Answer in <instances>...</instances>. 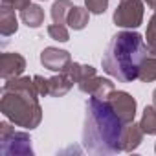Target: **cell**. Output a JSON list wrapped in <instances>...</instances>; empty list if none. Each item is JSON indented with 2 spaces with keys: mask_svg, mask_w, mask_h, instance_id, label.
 Segmentation results:
<instances>
[{
  "mask_svg": "<svg viewBox=\"0 0 156 156\" xmlns=\"http://www.w3.org/2000/svg\"><path fill=\"white\" fill-rule=\"evenodd\" d=\"M125 123L116 114L108 99L92 96L87 101L83 143L94 154H116L123 151Z\"/></svg>",
  "mask_w": 156,
  "mask_h": 156,
  "instance_id": "6da1fadb",
  "label": "cell"
},
{
  "mask_svg": "<svg viewBox=\"0 0 156 156\" xmlns=\"http://www.w3.org/2000/svg\"><path fill=\"white\" fill-rule=\"evenodd\" d=\"M149 55V48L143 37L136 31H119L108 42L101 64L103 70L121 83L138 79L140 68Z\"/></svg>",
  "mask_w": 156,
  "mask_h": 156,
  "instance_id": "7a4b0ae2",
  "label": "cell"
},
{
  "mask_svg": "<svg viewBox=\"0 0 156 156\" xmlns=\"http://www.w3.org/2000/svg\"><path fill=\"white\" fill-rule=\"evenodd\" d=\"M50 81V96H64L72 87H73V79L70 77V73L64 70V72H59V75L51 77Z\"/></svg>",
  "mask_w": 156,
  "mask_h": 156,
  "instance_id": "7c38bea8",
  "label": "cell"
},
{
  "mask_svg": "<svg viewBox=\"0 0 156 156\" xmlns=\"http://www.w3.org/2000/svg\"><path fill=\"white\" fill-rule=\"evenodd\" d=\"M143 20L141 0H121L114 11V22L119 28H138Z\"/></svg>",
  "mask_w": 156,
  "mask_h": 156,
  "instance_id": "5b68a950",
  "label": "cell"
},
{
  "mask_svg": "<svg viewBox=\"0 0 156 156\" xmlns=\"http://www.w3.org/2000/svg\"><path fill=\"white\" fill-rule=\"evenodd\" d=\"M20 19L28 28H39L44 22V9L37 4H30L26 9L20 11Z\"/></svg>",
  "mask_w": 156,
  "mask_h": 156,
  "instance_id": "4fadbf2b",
  "label": "cell"
},
{
  "mask_svg": "<svg viewBox=\"0 0 156 156\" xmlns=\"http://www.w3.org/2000/svg\"><path fill=\"white\" fill-rule=\"evenodd\" d=\"M26 68V59L20 53L15 51H8L0 55V75L2 79H13V77H19Z\"/></svg>",
  "mask_w": 156,
  "mask_h": 156,
  "instance_id": "9c48e42d",
  "label": "cell"
},
{
  "mask_svg": "<svg viewBox=\"0 0 156 156\" xmlns=\"http://www.w3.org/2000/svg\"><path fill=\"white\" fill-rule=\"evenodd\" d=\"M145 2H147V6H149V8H152V9H154V13H156V0H145Z\"/></svg>",
  "mask_w": 156,
  "mask_h": 156,
  "instance_id": "603a6c76",
  "label": "cell"
},
{
  "mask_svg": "<svg viewBox=\"0 0 156 156\" xmlns=\"http://www.w3.org/2000/svg\"><path fill=\"white\" fill-rule=\"evenodd\" d=\"M48 35L53 39V41H59V42H66L68 39H70V35H68V30L64 28V24H51V26H48Z\"/></svg>",
  "mask_w": 156,
  "mask_h": 156,
  "instance_id": "d6986e66",
  "label": "cell"
},
{
  "mask_svg": "<svg viewBox=\"0 0 156 156\" xmlns=\"http://www.w3.org/2000/svg\"><path fill=\"white\" fill-rule=\"evenodd\" d=\"M33 81H35V87H37L39 96H48L50 94V81L48 79H44L42 75H35Z\"/></svg>",
  "mask_w": 156,
  "mask_h": 156,
  "instance_id": "44dd1931",
  "label": "cell"
},
{
  "mask_svg": "<svg viewBox=\"0 0 156 156\" xmlns=\"http://www.w3.org/2000/svg\"><path fill=\"white\" fill-rule=\"evenodd\" d=\"M39 92L30 77H13L2 87V114L17 127L35 129L42 119V108L37 99Z\"/></svg>",
  "mask_w": 156,
  "mask_h": 156,
  "instance_id": "3957f363",
  "label": "cell"
},
{
  "mask_svg": "<svg viewBox=\"0 0 156 156\" xmlns=\"http://www.w3.org/2000/svg\"><path fill=\"white\" fill-rule=\"evenodd\" d=\"M143 129L140 125H134V123H127L125 129H123V151L130 152L134 151L140 143H141V138H143Z\"/></svg>",
  "mask_w": 156,
  "mask_h": 156,
  "instance_id": "30bf717a",
  "label": "cell"
},
{
  "mask_svg": "<svg viewBox=\"0 0 156 156\" xmlns=\"http://www.w3.org/2000/svg\"><path fill=\"white\" fill-rule=\"evenodd\" d=\"M17 28H19V22H17L15 9L2 4V8H0V33L8 37V35L15 33Z\"/></svg>",
  "mask_w": 156,
  "mask_h": 156,
  "instance_id": "8fae6325",
  "label": "cell"
},
{
  "mask_svg": "<svg viewBox=\"0 0 156 156\" xmlns=\"http://www.w3.org/2000/svg\"><path fill=\"white\" fill-rule=\"evenodd\" d=\"M0 141L2 154H31V140L26 132H15L9 123H0Z\"/></svg>",
  "mask_w": 156,
  "mask_h": 156,
  "instance_id": "277c9868",
  "label": "cell"
},
{
  "mask_svg": "<svg viewBox=\"0 0 156 156\" xmlns=\"http://www.w3.org/2000/svg\"><path fill=\"white\" fill-rule=\"evenodd\" d=\"M145 37H147V48H149V51L151 53H156V13L149 20Z\"/></svg>",
  "mask_w": 156,
  "mask_h": 156,
  "instance_id": "ac0fdd59",
  "label": "cell"
},
{
  "mask_svg": "<svg viewBox=\"0 0 156 156\" xmlns=\"http://www.w3.org/2000/svg\"><path fill=\"white\" fill-rule=\"evenodd\" d=\"M138 79H141L143 83H151L156 79V53H151L145 57L141 68H140V75H138Z\"/></svg>",
  "mask_w": 156,
  "mask_h": 156,
  "instance_id": "9a60e30c",
  "label": "cell"
},
{
  "mask_svg": "<svg viewBox=\"0 0 156 156\" xmlns=\"http://www.w3.org/2000/svg\"><path fill=\"white\" fill-rule=\"evenodd\" d=\"M77 85H79V88L85 94H90V96H96V98H103V99H107L114 92V83L108 81V79H103V77H98V73H90V75L83 77Z\"/></svg>",
  "mask_w": 156,
  "mask_h": 156,
  "instance_id": "52a82bcc",
  "label": "cell"
},
{
  "mask_svg": "<svg viewBox=\"0 0 156 156\" xmlns=\"http://www.w3.org/2000/svg\"><path fill=\"white\" fill-rule=\"evenodd\" d=\"M88 9H83L79 6H73L68 13V19H66V24L72 28V30H83L87 24H88Z\"/></svg>",
  "mask_w": 156,
  "mask_h": 156,
  "instance_id": "5bb4252c",
  "label": "cell"
},
{
  "mask_svg": "<svg viewBox=\"0 0 156 156\" xmlns=\"http://www.w3.org/2000/svg\"><path fill=\"white\" fill-rule=\"evenodd\" d=\"M85 6L90 13H96V15H101L107 11L108 8V0H85Z\"/></svg>",
  "mask_w": 156,
  "mask_h": 156,
  "instance_id": "ffe728a7",
  "label": "cell"
},
{
  "mask_svg": "<svg viewBox=\"0 0 156 156\" xmlns=\"http://www.w3.org/2000/svg\"><path fill=\"white\" fill-rule=\"evenodd\" d=\"M41 62L44 64V68L51 70V72H64L70 64H72V57L68 51L59 50V48H44L41 53Z\"/></svg>",
  "mask_w": 156,
  "mask_h": 156,
  "instance_id": "ba28073f",
  "label": "cell"
},
{
  "mask_svg": "<svg viewBox=\"0 0 156 156\" xmlns=\"http://www.w3.org/2000/svg\"><path fill=\"white\" fill-rule=\"evenodd\" d=\"M140 127L145 134H156V107H145Z\"/></svg>",
  "mask_w": 156,
  "mask_h": 156,
  "instance_id": "e0dca14e",
  "label": "cell"
},
{
  "mask_svg": "<svg viewBox=\"0 0 156 156\" xmlns=\"http://www.w3.org/2000/svg\"><path fill=\"white\" fill-rule=\"evenodd\" d=\"M2 4L13 8V9H20L22 11V9H26L31 4V0H2Z\"/></svg>",
  "mask_w": 156,
  "mask_h": 156,
  "instance_id": "7402d4cb",
  "label": "cell"
},
{
  "mask_svg": "<svg viewBox=\"0 0 156 156\" xmlns=\"http://www.w3.org/2000/svg\"><path fill=\"white\" fill-rule=\"evenodd\" d=\"M107 99H108V103L112 105V108L116 110V114L121 118V121L125 125L134 121V116H136V99L130 94L121 92V90H114Z\"/></svg>",
  "mask_w": 156,
  "mask_h": 156,
  "instance_id": "8992f818",
  "label": "cell"
},
{
  "mask_svg": "<svg viewBox=\"0 0 156 156\" xmlns=\"http://www.w3.org/2000/svg\"><path fill=\"white\" fill-rule=\"evenodd\" d=\"M73 8V4L70 0H57V2L51 6V19L55 24H66L68 13Z\"/></svg>",
  "mask_w": 156,
  "mask_h": 156,
  "instance_id": "2e32d148",
  "label": "cell"
},
{
  "mask_svg": "<svg viewBox=\"0 0 156 156\" xmlns=\"http://www.w3.org/2000/svg\"><path fill=\"white\" fill-rule=\"evenodd\" d=\"M152 101H154V107H156V88H154V92H152Z\"/></svg>",
  "mask_w": 156,
  "mask_h": 156,
  "instance_id": "cb8c5ba5",
  "label": "cell"
}]
</instances>
